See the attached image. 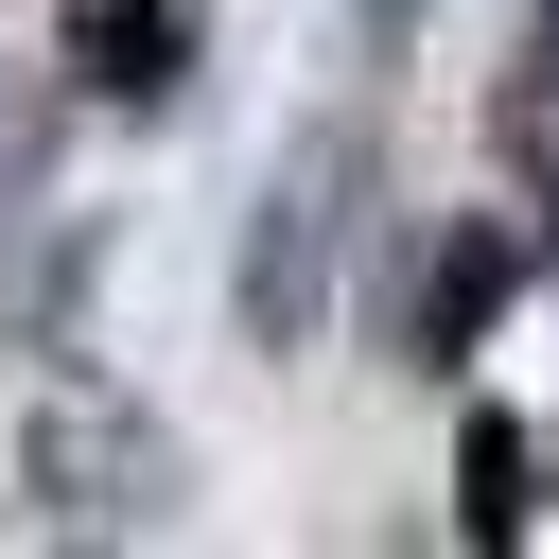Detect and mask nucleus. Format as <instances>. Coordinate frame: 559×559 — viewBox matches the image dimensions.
Here are the masks:
<instances>
[{
  "label": "nucleus",
  "instance_id": "6",
  "mask_svg": "<svg viewBox=\"0 0 559 559\" xmlns=\"http://www.w3.org/2000/svg\"><path fill=\"white\" fill-rule=\"evenodd\" d=\"M419 17H437V0H367V35H419Z\"/></svg>",
  "mask_w": 559,
  "mask_h": 559
},
{
  "label": "nucleus",
  "instance_id": "1",
  "mask_svg": "<svg viewBox=\"0 0 559 559\" xmlns=\"http://www.w3.org/2000/svg\"><path fill=\"white\" fill-rule=\"evenodd\" d=\"M17 472H35V524H175V437L105 384H52Z\"/></svg>",
  "mask_w": 559,
  "mask_h": 559
},
{
  "label": "nucleus",
  "instance_id": "2",
  "mask_svg": "<svg viewBox=\"0 0 559 559\" xmlns=\"http://www.w3.org/2000/svg\"><path fill=\"white\" fill-rule=\"evenodd\" d=\"M332 245H349V140L314 122V140L280 157V192H262V245H245V332H262V349H314Z\"/></svg>",
  "mask_w": 559,
  "mask_h": 559
},
{
  "label": "nucleus",
  "instance_id": "3",
  "mask_svg": "<svg viewBox=\"0 0 559 559\" xmlns=\"http://www.w3.org/2000/svg\"><path fill=\"white\" fill-rule=\"evenodd\" d=\"M70 70H87L105 105H175V70H192V0H70Z\"/></svg>",
  "mask_w": 559,
  "mask_h": 559
},
{
  "label": "nucleus",
  "instance_id": "5",
  "mask_svg": "<svg viewBox=\"0 0 559 559\" xmlns=\"http://www.w3.org/2000/svg\"><path fill=\"white\" fill-rule=\"evenodd\" d=\"M524 524H542L524 437H507V419H472V437H454V542H524Z\"/></svg>",
  "mask_w": 559,
  "mask_h": 559
},
{
  "label": "nucleus",
  "instance_id": "4",
  "mask_svg": "<svg viewBox=\"0 0 559 559\" xmlns=\"http://www.w3.org/2000/svg\"><path fill=\"white\" fill-rule=\"evenodd\" d=\"M507 280H524V245H507V210H489V227H454V245H437V280H419V367H454V349H489V314H507Z\"/></svg>",
  "mask_w": 559,
  "mask_h": 559
}]
</instances>
